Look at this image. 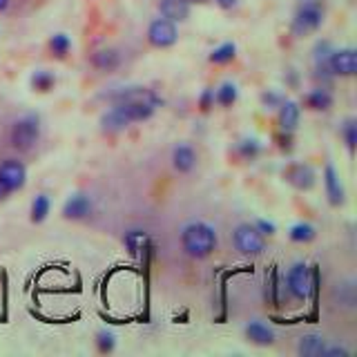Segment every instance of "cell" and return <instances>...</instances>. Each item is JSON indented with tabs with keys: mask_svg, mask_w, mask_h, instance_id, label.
<instances>
[{
	"mask_svg": "<svg viewBox=\"0 0 357 357\" xmlns=\"http://www.w3.org/2000/svg\"><path fill=\"white\" fill-rule=\"evenodd\" d=\"M321 357H349V351H346L344 346H328L326 344V349H324Z\"/></svg>",
	"mask_w": 357,
	"mask_h": 357,
	"instance_id": "836d02e7",
	"label": "cell"
},
{
	"mask_svg": "<svg viewBox=\"0 0 357 357\" xmlns=\"http://www.w3.org/2000/svg\"><path fill=\"white\" fill-rule=\"evenodd\" d=\"M232 241L234 248L245 257H257L266 250V237L255 226H250V223H241V226L234 228Z\"/></svg>",
	"mask_w": 357,
	"mask_h": 357,
	"instance_id": "5b68a950",
	"label": "cell"
},
{
	"mask_svg": "<svg viewBox=\"0 0 357 357\" xmlns=\"http://www.w3.org/2000/svg\"><path fill=\"white\" fill-rule=\"evenodd\" d=\"M290 137H293L290 132L279 134V148H282V150H293V139H290Z\"/></svg>",
	"mask_w": 357,
	"mask_h": 357,
	"instance_id": "e575fe53",
	"label": "cell"
},
{
	"mask_svg": "<svg viewBox=\"0 0 357 357\" xmlns=\"http://www.w3.org/2000/svg\"><path fill=\"white\" fill-rule=\"evenodd\" d=\"M304 103L312 112H326V109L333 107V94L328 92V89H324V87H315L312 92L306 94Z\"/></svg>",
	"mask_w": 357,
	"mask_h": 357,
	"instance_id": "ac0fdd59",
	"label": "cell"
},
{
	"mask_svg": "<svg viewBox=\"0 0 357 357\" xmlns=\"http://www.w3.org/2000/svg\"><path fill=\"white\" fill-rule=\"evenodd\" d=\"M72 50V40L67 33H54L50 38V52L56 56V59H65L67 54Z\"/></svg>",
	"mask_w": 357,
	"mask_h": 357,
	"instance_id": "4316f807",
	"label": "cell"
},
{
	"mask_svg": "<svg viewBox=\"0 0 357 357\" xmlns=\"http://www.w3.org/2000/svg\"><path fill=\"white\" fill-rule=\"evenodd\" d=\"M321 22H324V7L319 0H304L295 11L293 31L304 36V33L317 31L321 27Z\"/></svg>",
	"mask_w": 357,
	"mask_h": 357,
	"instance_id": "3957f363",
	"label": "cell"
},
{
	"mask_svg": "<svg viewBox=\"0 0 357 357\" xmlns=\"http://www.w3.org/2000/svg\"><path fill=\"white\" fill-rule=\"evenodd\" d=\"M188 3H204V0H188Z\"/></svg>",
	"mask_w": 357,
	"mask_h": 357,
	"instance_id": "f35d334b",
	"label": "cell"
},
{
	"mask_svg": "<svg viewBox=\"0 0 357 357\" xmlns=\"http://www.w3.org/2000/svg\"><path fill=\"white\" fill-rule=\"evenodd\" d=\"M92 210H94L92 199H89L87 195L76 192L72 197H67V201L63 204V217L67 221H81V219H87L89 215H92Z\"/></svg>",
	"mask_w": 357,
	"mask_h": 357,
	"instance_id": "8fae6325",
	"label": "cell"
},
{
	"mask_svg": "<svg viewBox=\"0 0 357 357\" xmlns=\"http://www.w3.org/2000/svg\"><path fill=\"white\" fill-rule=\"evenodd\" d=\"M284 94H279V92H275V89H268V92H264L261 94V103H264V107L266 109H277L279 105L284 103Z\"/></svg>",
	"mask_w": 357,
	"mask_h": 357,
	"instance_id": "4dcf8cb0",
	"label": "cell"
},
{
	"mask_svg": "<svg viewBox=\"0 0 357 357\" xmlns=\"http://www.w3.org/2000/svg\"><path fill=\"white\" fill-rule=\"evenodd\" d=\"M286 290L290 293V297L297 301H306L312 293V273L308 264L297 261L288 268L286 275Z\"/></svg>",
	"mask_w": 357,
	"mask_h": 357,
	"instance_id": "277c9868",
	"label": "cell"
},
{
	"mask_svg": "<svg viewBox=\"0 0 357 357\" xmlns=\"http://www.w3.org/2000/svg\"><path fill=\"white\" fill-rule=\"evenodd\" d=\"M326 337L324 335H317V333H308L304 337H299L297 342V353L301 357H321L324 349H326Z\"/></svg>",
	"mask_w": 357,
	"mask_h": 357,
	"instance_id": "2e32d148",
	"label": "cell"
},
{
	"mask_svg": "<svg viewBox=\"0 0 357 357\" xmlns=\"http://www.w3.org/2000/svg\"><path fill=\"white\" fill-rule=\"evenodd\" d=\"M5 199H9V192L5 190V185H0V201H5Z\"/></svg>",
	"mask_w": 357,
	"mask_h": 357,
	"instance_id": "8d00e7d4",
	"label": "cell"
},
{
	"mask_svg": "<svg viewBox=\"0 0 357 357\" xmlns=\"http://www.w3.org/2000/svg\"><path fill=\"white\" fill-rule=\"evenodd\" d=\"M40 139V119L36 114H25L14 121L9 130V143L18 152H29Z\"/></svg>",
	"mask_w": 357,
	"mask_h": 357,
	"instance_id": "7a4b0ae2",
	"label": "cell"
},
{
	"mask_svg": "<svg viewBox=\"0 0 357 357\" xmlns=\"http://www.w3.org/2000/svg\"><path fill=\"white\" fill-rule=\"evenodd\" d=\"M288 237H290V241H295V243H310L312 239L317 237V230L312 228L310 223L299 221V223H295V226H290Z\"/></svg>",
	"mask_w": 357,
	"mask_h": 357,
	"instance_id": "603a6c76",
	"label": "cell"
},
{
	"mask_svg": "<svg viewBox=\"0 0 357 357\" xmlns=\"http://www.w3.org/2000/svg\"><path fill=\"white\" fill-rule=\"evenodd\" d=\"M52 212V199L47 195H36L31 201V208H29V219L31 223H43L45 219L50 217Z\"/></svg>",
	"mask_w": 357,
	"mask_h": 357,
	"instance_id": "7402d4cb",
	"label": "cell"
},
{
	"mask_svg": "<svg viewBox=\"0 0 357 357\" xmlns=\"http://www.w3.org/2000/svg\"><path fill=\"white\" fill-rule=\"evenodd\" d=\"M96 349H98V353H103V355L114 353V349H116V335L112 333V331H98L96 333Z\"/></svg>",
	"mask_w": 357,
	"mask_h": 357,
	"instance_id": "83f0119b",
	"label": "cell"
},
{
	"mask_svg": "<svg viewBox=\"0 0 357 357\" xmlns=\"http://www.w3.org/2000/svg\"><path fill=\"white\" fill-rule=\"evenodd\" d=\"M324 188H326V197L331 201V206H335V208L344 206L346 190H344V183H342V178H340L333 163H328L326 167H324Z\"/></svg>",
	"mask_w": 357,
	"mask_h": 357,
	"instance_id": "7c38bea8",
	"label": "cell"
},
{
	"mask_svg": "<svg viewBox=\"0 0 357 357\" xmlns=\"http://www.w3.org/2000/svg\"><path fill=\"white\" fill-rule=\"evenodd\" d=\"M181 248L192 259H208L217 250V232L206 221H192L181 230Z\"/></svg>",
	"mask_w": 357,
	"mask_h": 357,
	"instance_id": "6da1fadb",
	"label": "cell"
},
{
	"mask_svg": "<svg viewBox=\"0 0 357 357\" xmlns=\"http://www.w3.org/2000/svg\"><path fill=\"white\" fill-rule=\"evenodd\" d=\"M100 128L109 134H116V132H123L130 128V123L126 121V116L121 114V112L112 105L107 112H103V116H100Z\"/></svg>",
	"mask_w": 357,
	"mask_h": 357,
	"instance_id": "d6986e66",
	"label": "cell"
},
{
	"mask_svg": "<svg viewBox=\"0 0 357 357\" xmlns=\"http://www.w3.org/2000/svg\"><path fill=\"white\" fill-rule=\"evenodd\" d=\"M123 243H126V250L132 257H139L141 250H145V245L150 243V237L145 230H128L126 237H123Z\"/></svg>",
	"mask_w": 357,
	"mask_h": 357,
	"instance_id": "44dd1931",
	"label": "cell"
},
{
	"mask_svg": "<svg viewBox=\"0 0 357 357\" xmlns=\"http://www.w3.org/2000/svg\"><path fill=\"white\" fill-rule=\"evenodd\" d=\"M243 333H245V337H248L257 346H271V344H275V331L268 326V324L259 321V319H252V321L245 324Z\"/></svg>",
	"mask_w": 357,
	"mask_h": 357,
	"instance_id": "5bb4252c",
	"label": "cell"
},
{
	"mask_svg": "<svg viewBox=\"0 0 357 357\" xmlns=\"http://www.w3.org/2000/svg\"><path fill=\"white\" fill-rule=\"evenodd\" d=\"M237 3H239V0H217V5H219L221 9H232Z\"/></svg>",
	"mask_w": 357,
	"mask_h": 357,
	"instance_id": "d590c367",
	"label": "cell"
},
{
	"mask_svg": "<svg viewBox=\"0 0 357 357\" xmlns=\"http://www.w3.org/2000/svg\"><path fill=\"white\" fill-rule=\"evenodd\" d=\"M326 67L333 76H342V78H351L357 74V52L353 47H342V50H333L328 54Z\"/></svg>",
	"mask_w": 357,
	"mask_h": 357,
	"instance_id": "ba28073f",
	"label": "cell"
},
{
	"mask_svg": "<svg viewBox=\"0 0 357 357\" xmlns=\"http://www.w3.org/2000/svg\"><path fill=\"white\" fill-rule=\"evenodd\" d=\"M255 228L259 230L264 237H273V234H277V226H275L273 221H268V219H257Z\"/></svg>",
	"mask_w": 357,
	"mask_h": 357,
	"instance_id": "d6a6232c",
	"label": "cell"
},
{
	"mask_svg": "<svg viewBox=\"0 0 357 357\" xmlns=\"http://www.w3.org/2000/svg\"><path fill=\"white\" fill-rule=\"evenodd\" d=\"M284 178L299 192H308L317 183V172L308 163H293L284 170Z\"/></svg>",
	"mask_w": 357,
	"mask_h": 357,
	"instance_id": "9c48e42d",
	"label": "cell"
},
{
	"mask_svg": "<svg viewBox=\"0 0 357 357\" xmlns=\"http://www.w3.org/2000/svg\"><path fill=\"white\" fill-rule=\"evenodd\" d=\"M54 85H56V76L52 72L38 70V72L31 74V87L36 89V92L47 94V92H52V89H54Z\"/></svg>",
	"mask_w": 357,
	"mask_h": 357,
	"instance_id": "484cf974",
	"label": "cell"
},
{
	"mask_svg": "<svg viewBox=\"0 0 357 357\" xmlns=\"http://www.w3.org/2000/svg\"><path fill=\"white\" fill-rule=\"evenodd\" d=\"M277 109H279V114H277L279 130L293 134L297 130V126H299V119H301L299 103H295V100H284V103L279 105Z\"/></svg>",
	"mask_w": 357,
	"mask_h": 357,
	"instance_id": "4fadbf2b",
	"label": "cell"
},
{
	"mask_svg": "<svg viewBox=\"0 0 357 357\" xmlns=\"http://www.w3.org/2000/svg\"><path fill=\"white\" fill-rule=\"evenodd\" d=\"M212 107H215V89L206 87L204 92H201V96H199V109L201 112H210Z\"/></svg>",
	"mask_w": 357,
	"mask_h": 357,
	"instance_id": "1f68e13d",
	"label": "cell"
},
{
	"mask_svg": "<svg viewBox=\"0 0 357 357\" xmlns=\"http://www.w3.org/2000/svg\"><path fill=\"white\" fill-rule=\"evenodd\" d=\"M342 137H344L346 148H349V152L353 154L355 152V145H357V123H355V119H349L342 126Z\"/></svg>",
	"mask_w": 357,
	"mask_h": 357,
	"instance_id": "f546056e",
	"label": "cell"
},
{
	"mask_svg": "<svg viewBox=\"0 0 357 357\" xmlns=\"http://www.w3.org/2000/svg\"><path fill=\"white\" fill-rule=\"evenodd\" d=\"M9 3H11V0H0V14H3V11H7Z\"/></svg>",
	"mask_w": 357,
	"mask_h": 357,
	"instance_id": "74e56055",
	"label": "cell"
},
{
	"mask_svg": "<svg viewBox=\"0 0 357 357\" xmlns=\"http://www.w3.org/2000/svg\"><path fill=\"white\" fill-rule=\"evenodd\" d=\"M27 183V165L18 159H5L0 163V185H5L9 195L18 192Z\"/></svg>",
	"mask_w": 357,
	"mask_h": 357,
	"instance_id": "52a82bcc",
	"label": "cell"
},
{
	"mask_svg": "<svg viewBox=\"0 0 357 357\" xmlns=\"http://www.w3.org/2000/svg\"><path fill=\"white\" fill-rule=\"evenodd\" d=\"M239 154L243 156L245 161H255L257 156L261 154V143L257 139H243L239 143Z\"/></svg>",
	"mask_w": 357,
	"mask_h": 357,
	"instance_id": "f1b7e54d",
	"label": "cell"
},
{
	"mask_svg": "<svg viewBox=\"0 0 357 357\" xmlns=\"http://www.w3.org/2000/svg\"><path fill=\"white\" fill-rule=\"evenodd\" d=\"M178 40V29H176V22L167 20V18H156L150 22L148 27V43L156 50H167Z\"/></svg>",
	"mask_w": 357,
	"mask_h": 357,
	"instance_id": "8992f818",
	"label": "cell"
},
{
	"mask_svg": "<svg viewBox=\"0 0 357 357\" xmlns=\"http://www.w3.org/2000/svg\"><path fill=\"white\" fill-rule=\"evenodd\" d=\"M197 165V152L190 148V145H176V148L172 150V167L176 172L181 174H188L192 172Z\"/></svg>",
	"mask_w": 357,
	"mask_h": 357,
	"instance_id": "9a60e30c",
	"label": "cell"
},
{
	"mask_svg": "<svg viewBox=\"0 0 357 357\" xmlns=\"http://www.w3.org/2000/svg\"><path fill=\"white\" fill-rule=\"evenodd\" d=\"M92 65L100 72H112L121 65V56L114 50H98L92 54Z\"/></svg>",
	"mask_w": 357,
	"mask_h": 357,
	"instance_id": "ffe728a7",
	"label": "cell"
},
{
	"mask_svg": "<svg viewBox=\"0 0 357 357\" xmlns=\"http://www.w3.org/2000/svg\"><path fill=\"white\" fill-rule=\"evenodd\" d=\"M234 56H237V45L234 43H223L219 47L212 50L210 54V63L215 65H226V63H232Z\"/></svg>",
	"mask_w": 357,
	"mask_h": 357,
	"instance_id": "d4e9b609",
	"label": "cell"
},
{
	"mask_svg": "<svg viewBox=\"0 0 357 357\" xmlns=\"http://www.w3.org/2000/svg\"><path fill=\"white\" fill-rule=\"evenodd\" d=\"M114 107L121 112L123 116H126V121L130 123H143L154 116V105L148 103V100H119V103H114Z\"/></svg>",
	"mask_w": 357,
	"mask_h": 357,
	"instance_id": "30bf717a",
	"label": "cell"
},
{
	"mask_svg": "<svg viewBox=\"0 0 357 357\" xmlns=\"http://www.w3.org/2000/svg\"><path fill=\"white\" fill-rule=\"evenodd\" d=\"M239 98V89L234 83H223L215 92V103L221 107H232Z\"/></svg>",
	"mask_w": 357,
	"mask_h": 357,
	"instance_id": "cb8c5ba5",
	"label": "cell"
},
{
	"mask_svg": "<svg viewBox=\"0 0 357 357\" xmlns=\"http://www.w3.org/2000/svg\"><path fill=\"white\" fill-rule=\"evenodd\" d=\"M161 16L172 22H183L190 16V3L188 0H161L159 3Z\"/></svg>",
	"mask_w": 357,
	"mask_h": 357,
	"instance_id": "e0dca14e",
	"label": "cell"
}]
</instances>
